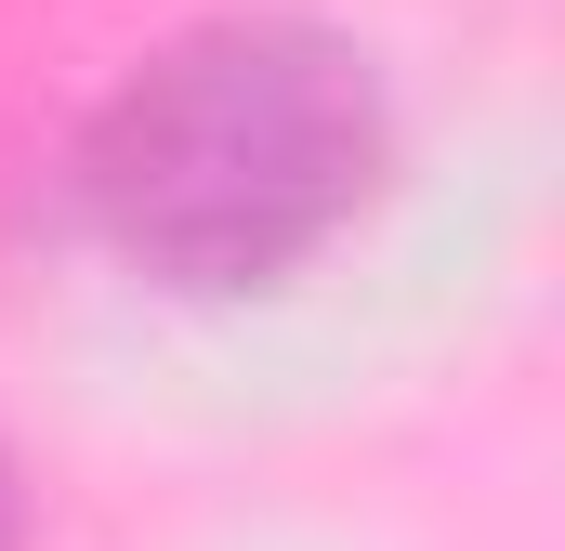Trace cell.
Listing matches in <instances>:
<instances>
[{"instance_id":"cell-1","label":"cell","mask_w":565,"mask_h":551,"mask_svg":"<svg viewBox=\"0 0 565 551\" xmlns=\"http://www.w3.org/2000/svg\"><path fill=\"white\" fill-rule=\"evenodd\" d=\"M395 171V93L329 13H198L79 132V210L132 276L184 302L289 289Z\"/></svg>"},{"instance_id":"cell-2","label":"cell","mask_w":565,"mask_h":551,"mask_svg":"<svg viewBox=\"0 0 565 551\" xmlns=\"http://www.w3.org/2000/svg\"><path fill=\"white\" fill-rule=\"evenodd\" d=\"M0 551H26V473H13V446H0Z\"/></svg>"}]
</instances>
